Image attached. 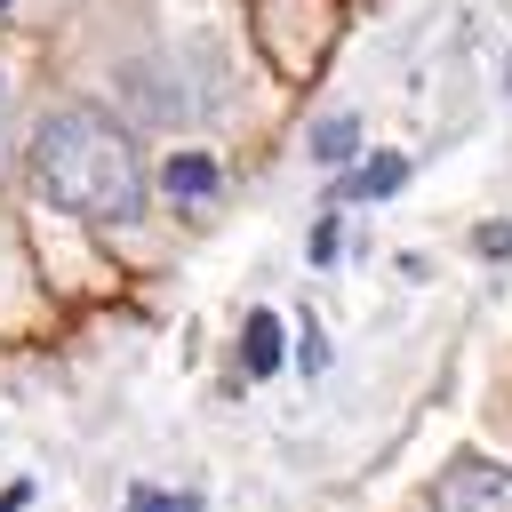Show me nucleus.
<instances>
[{"mask_svg": "<svg viewBox=\"0 0 512 512\" xmlns=\"http://www.w3.org/2000/svg\"><path fill=\"white\" fill-rule=\"evenodd\" d=\"M24 168H32L40 200L64 216H88V224H136L144 216V152L104 104H56L32 128Z\"/></svg>", "mask_w": 512, "mask_h": 512, "instance_id": "nucleus-1", "label": "nucleus"}, {"mask_svg": "<svg viewBox=\"0 0 512 512\" xmlns=\"http://www.w3.org/2000/svg\"><path fill=\"white\" fill-rule=\"evenodd\" d=\"M432 512H512V472L488 456H448L432 480Z\"/></svg>", "mask_w": 512, "mask_h": 512, "instance_id": "nucleus-2", "label": "nucleus"}, {"mask_svg": "<svg viewBox=\"0 0 512 512\" xmlns=\"http://www.w3.org/2000/svg\"><path fill=\"white\" fill-rule=\"evenodd\" d=\"M160 192H168L176 208H200V200H216V192H224V168H216V152H168V160H160Z\"/></svg>", "mask_w": 512, "mask_h": 512, "instance_id": "nucleus-3", "label": "nucleus"}, {"mask_svg": "<svg viewBox=\"0 0 512 512\" xmlns=\"http://www.w3.org/2000/svg\"><path fill=\"white\" fill-rule=\"evenodd\" d=\"M280 360H288L280 312H248V328H240V368H248V376H280Z\"/></svg>", "mask_w": 512, "mask_h": 512, "instance_id": "nucleus-4", "label": "nucleus"}, {"mask_svg": "<svg viewBox=\"0 0 512 512\" xmlns=\"http://www.w3.org/2000/svg\"><path fill=\"white\" fill-rule=\"evenodd\" d=\"M408 184V152H376V160H360L344 184H336V200H384V192H400ZM328 200V208H336Z\"/></svg>", "mask_w": 512, "mask_h": 512, "instance_id": "nucleus-5", "label": "nucleus"}, {"mask_svg": "<svg viewBox=\"0 0 512 512\" xmlns=\"http://www.w3.org/2000/svg\"><path fill=\"white\" fill-rule=\"evenodd\" d=\"M312 160H320V168H352V160H360V120H352V112L320 120V128H312Z\"/></svg>", "mask_w": 512, "mask_h": 512, "instance_id": "nucleus-6", "label": "nucleus"}, {"mask_svg": "<svg viewBox=\"0 0 512 512\" xmlns=\"http://www.w3.org/2000/svg\"><path fill=\"white\" fill-rule=\"evenodd\" d=\"M128 512H200V496L192 488H176V496L168 488H128Z\"/></svg>", "mask_w": 512, "mask_h": 512, "instance_id": "nucleus-7", "label": "nucleus"}, {"mask_svg": "<svg viewBox=\"0 0 512 512\" xmlns=\"http://www.w3.org/2000/svg\"><path fill=\"white\" fill-rule=\"evenodd\" d=\"M336 248H344V224H336V208H328V216L312 224V264H328Z\"/></svg>", "mask_w": 512, "mask_h": 512, "instance_id": "nucleus-8", "label": "nucleus"}, {"mask_svg": "<svg viewBox=\"0 0 512 512\" xmlns=\"http://www.w3.org/2000/svg\"><path fill=\"white\" fill-rule=\"evenodd\" d=\"M472 248H480V256H512V224H480Z\"/></svg>", "mask_w": 512, "mask_h": 512, "instance_id": "nucleus-9", "label": "nucleus"}, {"mask_svg": "<svg viewBox=\"0 0 512 512\" xmlns=\"http://www.w3.org/2000/svg\"><path fill=\"white\" fill-rule=\"evenodd\" d=\"M24 504H32V480H8L0 488V512H24Z\"/></svg>", "mask_w": 512, "mask_h": 512, "instance_id": "nucleus-10", "label": "nucleus"}, {"mask_svg": "<svg viewBox=\"0 0 512 512\" xmlns=\"http://www.w3.org/2000/svg\"><path fill=\"white\" fill-rule=\"evenodd\" d=\"M0 144H8V80H0Z\"/></svg>", "mask_w": 512, "mask_h": 512, "instance_id": "nucleus-11", "label": "nucleus"}, {"mask_svg": "<svg viewBox=\"0 0 512 512\" xmlns=\"http://www.w3.org/2000/svg\"><path fill=\"white\" fill-rule=\"evenodd\" d=\"M0 8H16V0H0Z\"/></svg>", "mask_w": 512, "mask_h": 512, "instance_id": "nucleus-12", "label": "nucleus"}]
</instances>
